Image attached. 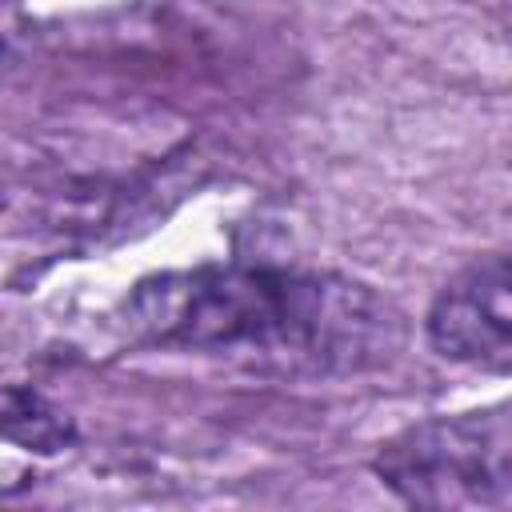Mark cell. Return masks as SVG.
I'll use <instances>...</instances> for the list:
<instances>
[{
  "label": "cell",
  "instance_id": "5",
  "mask_svg": "<svg viewBox=\"0 0 512 512\" xmlns=\"http://www.w3.org/2000/svg\"><path fill=\"white\" fill-rule=\"evenodd\" d=\"M28 40V20L12 0H0V76H8L24 52Z\"/></svg>",
  "mask_w": 512,
  "mask_h": 512
},
{
  "label": "cell",
  "instance_id": "2",
  "mask_svg": "<svg viewBox=\"0 0 512 512\" xmlns=\"http://www.w3.org/2000/svg\"><path fill=\"white\" fill-rule=\"evenodd\" d=\"M376 476L412 508L472 512L508 508L512 428L508 404L420 420L376 448Z\"/></svg>",
  "mask_w": 512,
  "mask_h": 512
},
{
  "label": "cell",
  "instance_id": "3",
  "mask_svg": "<svg viewBox=\"0 0 512 512\" xmlns=\"http://www.w3.org/2000/svg\"><path fill=\"white\" fill-rule=\"evenodd\" d=\"M512 272L492 252L460 268L428 308V340L440 356L504 372L512 356Z\"/></svg>",
  "mask_w": 512,
  "mask_h": 512
},
{
  "label": "cell",
  "instance_id": "1",
  "mask_svg": "<svg viewBox=\"0 0 512 512\" xmlns=\"http://www.w3.org/2000/svg\"><path fill=\"white\" fill-rule=\"evenodd\" d=\"M128 328L160 348L220 356L272 376H356L396 356L400 312L340 272L204 264L140 280Z\"/></svg>",
  "mask_w": 512,
  "mask_h": 512
},
{
  "label": "cell",
  "instance_id": "4",
  "mask_svg": "<svg viewBox=\"0 0 512 512\" xmlns=\"http://www.w3.org/2000/svg\"><path fill=\"white\" fill-rule=\"evenodd\" d=\"M0 436L28 452L52 456L76 440V424L32 384H0Z\"/></svg>",
  "mask_w": 512,
  "mask_h": 512
}]
</instances>
